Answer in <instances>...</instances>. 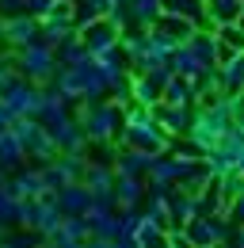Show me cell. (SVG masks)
Instances as JSON below:
<instances>
[{
	"instance_id": "1",
	"label": "cell",
	"mask_w": 244,
	"mask_h": 248,
	"mask_svg": "<svg viewBox=\"0 0 244 248\" xmlns=\"http://www.w3.org/2000/svg\"><path fill=\"white\" fill-rule=\"evenodd\" d=\"M15 73L27 80V84H42V80H54V73H58V58H54V50L50 46H42V42H34L27 50H19V58H15Z\"/></svg>"
},
{
	"instance_id": "2",
	"label": "cell",
	"mask_w": 244,
	"mask_h": 248,
	"mask_svg": "<svg viewBox=\"0 0 244 248\" xmlns=\"http://www.w3.org/2000/svg\"><path fill=\"white\" fill-rule=\"evenodd\" d=\"M183 233H187L191 248H221L225 241H229L233 225H229L225 217H206V214H198L195 221H187V225H183Z\"/></svg>"
},
{
	"instance_id": "3",
	"label": "cell",
	"mask_w": 244,
	"mask_h": 248,
	"mask_svg": "<svg viewBox=\"0 0 244 248\" xmlns=\"http://www.w3.org/2000/svg\"><path fill=\"white\" fill-rule=\"evenodd\" d=\"M76 34H80L88 58H99V54H107V50L119 46V27H115L111 19H95V23H88L84 31H76Z\"/></svg>"
},
{
	"instance_id": "4",
	"label": "cell",
	"mask_w": 244,
	"mask_h": 248,
	"mask_svg": "<svg viewBox=\"0 0 244 248\" xmlns=\"http://www.w3.org/2000/svg\"><path fill=\"white\" fill-rule=\"evenodd\" d=\"M4 31H8V46H15V50H27L34 42H42V27H38V19H30L27 12L4 19Z\"/></svg>"
},
{
	"instance_id": "5",
	"label": "cell",
	"mask_w": 244,
	"mask_h": 248,
	"mask_svg": "<svg viewBox=\"0 0 244 248\" xmlns=\"http://www.w3.org/2000/svg\"><path fill=\"white\" fill-rule=\"evenodd\" d=\"M152 123L160 126L164 134H191L195 111H191V107H168V103H156V107H152Z\"/></svg>"
},
{
	"instance_id": "6",
	"label": "cell",
	"mask_w": 244,
	"mask_h": 248,
	"mask_svg": "<svg viewBox=\"0 0 244 248\" xmlns=\"http://www.w3.org/2000/svg\"><path fill=\"white\" fill-rule=\"evenodd\" d=\"M8 191H12V199H19V202H34V199H46V195H50L38 168H19V172L12 176Z\"/></svg>"
},
{
	"instance_id": "7",
	"label": "cell",
	"mask_w": 244,
	"mask_h": 248,
	"mask_svg": "<svg viewBox=\"0 0 244 248\" xmlns=\"http://www.w3.org/2000/svg\"><path fill=\"white\" fill-rule=\"evenodd\" d=\"M54 206L61 210V217H84L92 206V195L84 184H73V187H65V191L54 195Z\"/></svg>"
},
{
	"instance_id": "8",
	"label": "cell",
	"mask_w": 244,
	"mask_h": 248,
	"mask_svg": "<svg viewBox=\"0 0 244 248\" xmlns=\"http://www.w3.org/2000/svg\"><path fill=\"white\" fill-rule=\"evenodd\" d=\"M198 214L202 210H198V199L195 195H183V191L168 195V221H172V229H183L187 221H195Z\"/></svg>"
},
{
	"instance_id": "9",
	"label": "cell",
	"mask_w": 244,
	"mask_h": 248,
	"mask_svg": "<svg viewBox=\"0 0 244 248\" xmlns=\"http://www.w3.org/2000/svg\"><path fill=\"white\" fill-rule=\"evenodd\" d=\"M141 199H145V180L115 176V206H119V210H137Z\"/></svg>"
},
{
	"instance_id": "10",
	"label": "cell",
	"mask_w": 244,
	"mask_h": 248,
	"mask_svg": "<svg viewBox=\"0 0 244 248\" xmlns=\"http://www.w3.org/2000/svg\"><path fill=\"white\" fill-rule=\"evenodd\" d=\"M191 99H195V88H191V80H180V77H172L160 92V103H168V107H191Z\"/></svg>"
},
{
	"instance_id": "11",
	"label": "cell",
	"mask_w": 244,
	"mask_h": 248,
	"mask_svg": "<svg viewBox=\"0 0 244 248\" xmlns=\"http://www.w3.org/2000/svg\"><path fill=\"white\" fill-rule=\"evenodd\" d=\"M241 0H206V16L214 19V27H225V23H237L241 16Z\"/></svg>"
},
{
	"instance_id": "12",
	"label": "cell",
	"mask_w": 244,
	"mask_h": 248,
	"mask_svg": "<svg viewBox=\"0 0 244 248\" xmlns=\"http://www.w3.org/2000/svg\"><path fill=\"white\" fill-rule=\"evenodd\" d=\"M134 99H137L145 111H152V107L160 103V88H156L152 80H145V77H137V80H134Z\"/></svg>"
},
{
	"instance_id": "13",
	"label": "cell",
	"mask_w": 244,
	"mask_h": 248,
	"mask_svg": "<svg viewBox=\"0 0 244 248\" xmlns=\"http://www.w3.org/2000/svg\"><path fill=\"white\" fill-rule=\"evenodd\" d=\"M217 42L225 46V50H233V54H244V31L237 23H225V27H217Z\"/></svg>"
},
{
	"instance_id": "14",
	"label": "cell",
	"mask_w": 244,
	"mask_h": 248,
	"mask_svg": "<svg viewBox=\"0 0 244 248\" xmlns=\"http://www.w3.org/2000/svg\"><path fill=\"white\" fill-rule=\"evenodd\" d=\"M225 221H229V225H244V195H237V199L229 202V210H225Z\"/></svg>"
},
{
	"instance_id": "15",
	"label": "cell",
	"mask_w": 244,
	"mask_h": 248,
	"mask_svg": "<svg viewBox=\"0 0 244 248\" xmlns=\"http://www.w3.org/2000/svg\"><path fill=\"white\" fill-rule=\"evenodd\" d=\"M8 46V31H4V19H0V50Z\"/></svg>"
},
{
	"instance_id": "16",
	"label": "cell",
	"mask_w": 244,
	"mask_h": 248,
	"mask_svg": "<svg viewBox=\"0 0 244 248\" xmlns=\"http://www.w3.org/2000/svg\"><path fill=\"white\" fill-rule=\"evenodd\" d=\"M237 27H241V31H244V8H241V16H237Z\"/></svg>"
},
{
	"instance_id": "17",
	"label": "cell",
	"mask_w": 244,
	"mask_h": 248,
	"mask_svg": "<svg viewBox=\"0 0 244 248\" xmlns=\"http://www.w3.org/2000/svg\"><path fill=\"white\" fill-rule=\"evenodd\" d=\"M58 4H61V8H69V4H73V0H58Z\"/></svg>"
},
{
	"instance_id": "18",
	"label": "cell",
	"mask_w": 244,
	"mask_h": 248,
	"mask_svg": "<svg viewBox=\"0 0 244 248\" xmlns=\"http://www.w3.org/2000/svg\"><path fill=\"white\" fill-rule=\"evenodd\" d=\"M0 248H4V237H0Z\"/></svg>"
},
{
	"instance_id": "19",
	"label": "cell",
	"mask_w": 244,
	"mask_h": 248,
	"mask_svg": "<svg viewBox=\"0 0 244 248\" xmlns=\"http://www.w3.org/2000/svg\"><path fill=\"white\" fill-rule=\"evenodd\" d=\"M241 180H244V176H241Z\"/></svg>"
}]
</instances>
